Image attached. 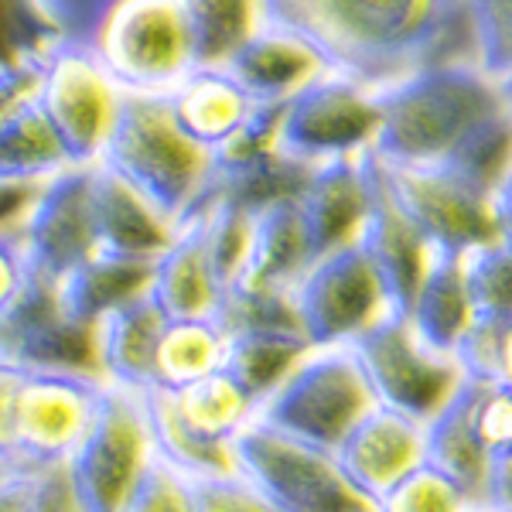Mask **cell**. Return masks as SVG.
<instances>
[{"label": "cell", "instance_id": "40", "mask_svg": "<svg viewBox=\"0 0 512 512\" xmlns=\"http://www.w3.org/2000/svg\"><path fill=\"white\" fill-rule=\"evenodd\" d=\"M24 376H28V362L18 359L11 349L0 345V461H4L7 468H11L14 417H18Z\"/></svg>", "mask_w": 512, "mask_h": 512}, {"label": "cell", "instance_id": "34", "mask_svg": "<svg viewBox=\"0 0 512 512\" xmlns=\"http://www.w3.org/2000/svg\"><path fill=\"white\" fill-rule=\"evenodd\" d=\"M376 512H475L472 499L424 461L373 506Z\"/></svg>", "mask_w": 512, "mask_h": 512}, {"label": "cell", "instance_id": "15", "mask_svg": "<svg viewBox=\"0 0 512 512\" xmlns=\"http://www.w3.org/2000/svg\"><path fill=\"white\" fill-rule=\"evenodd\" d=\"M362 171H366V185H369V209L355 243L366 253L390 311L407 315L434 250L424 243V236L414 229V222L403 216V209L396 205L390 185H386L383 164H379L373 151L362 154Z\"/></svg>", "mask_w": 512, "mask_h": 512}, {"label": "cell", "instance_id": "42", "mask_svg": "<svg viewBox=\"0 0 512 512\" xmlns=\"http://www.w3.org/2000/svg\"><path fill=\"white\" fill-rule=\"evenodd\" d=\"M482 512H512V451L495 454L489 461Z\"/></svg>", "mask_w": 512, "mask_h": 512}, {"label": "cell", "instance_id": "43", "mask_svg": "<svg viewBox=\"0 0 512 512\" xmlns=\"http://www.w3.org/2000/svg\"><path fill=\"white\" fill-rule=\"evenodd\" d=\"M492 216H495V239L512 250V164L492 192Z\"/></svg>", "mask_w": 512, "mask_h": 512}, {"label": "cell", "instance_id": "9", "mask_svg": "<svg viewBox=\"0 0 512 512\" xmlns=\"http://www.w3.org/2000/svg\"><path fill=\"white\" fill-rule=\"evenodd\" d=\"M106 386L89 373H62V369L28 366L14 417L11 468L28 475L62 472L72 451L93 427L103 407Z\"/></svg>", "mask_w": 512, "mask_h": 512}, {"label": "cell", "instance_id": "44", "mask_svg": "<svg viewBox=\"0 0 512 512\" xmlns=\"http://www.w3.org/2000/svg\"><path fill=\"white\" fill-rule=\"evenodd\" d=\"M38 76H41V69L38 72H11V76H0V120H4L7 113L21 103V99H28L31 93H35Z\"/></svg>", "mask_w": 512, "mask_h": 512}, {"label": "cell", "instance_id": "33", "mask_svg": "<svg viewBox=\"0 0 512 512\" xmlns=\"http://www.w3.org/2000/svg\"><path fill=\"white\" fill-rule=\"evenodd\" d=\"M465 284L472 294L475 321H509L512 318V250L499 239L485 246H475L461 256Z\"/></svg>", "mask_w": 512, "mask_h": 512}, {"label": "cell", "instance_id": "47", "mask_svg": "<svg viewBox=\"0 0 512 512\" xmlns=\"http://www.w3.org/2000/svg\"><path fill=\"white\" fill-rule=\"evenodd\" d=\"M62 512H76V509H62Z\"/></svg>", "mask_w": 512, "mask_h": 512}, {"label": "cell", "instance_id": "18", "mask_svg": "<svg viewBox=\"0 0 512 512\" xmlns=\"http://www.w3.org/2000/svg\"><path fill=\"white\" fill-rule=\"evenodd\" d=\"M89 195H93L96 246L103 253L154 263L181 229L175 219L164 216L158 205L147 202L134 185H127L103 164L89 171Z\"/></svg>", "mask_w": 512, "mask_h": 512}, {"label": "cell", "instance_id": "29", "mask_svg": "<svg viewBox=\"0 0 512 512\" xmlns=\"http://www.w3.org/2000/svg\"><path fill=\"white\" fill-rule=\"evenodd\" d=\"M229 335L219 318L168 321L154 362V393H178L198 379L226 369Z\"/></svg>", "mask_w": 512, "mask_h": 512}, {"label": "cell", "instance_id": "20", "mask_svg": "<svg viewBox=\"0 0 512 512\" xmlns=\"http://www.w3.org/2000/svg\"><path fill=\"white\" fill-rule=\"evenodd\" d=\"M229 79L253 99L256 106H284L308 82L325 76V62L311 45L277 24H263L243 48L222 65Z\"/></svg>", "mask_w": 512, "mask_h": 512}, {"label": "cell", "instance_id": "45", "mask_svg": "<svg viewBox=\"0 0 512 512\" xmlns=\"http://www.w3.org/2000/svg\"><path fill=\"white\" fill-rule=\"evenodd\" d=\"M502 89H506V103H509V113H512V79L502 82Z\"/></svg>", "mask_w": 512, "mask_h": 512}, {"label": "cell", "instance_id": "21", "mask_svg": "<svg viewBox=\"0 0 512 512\" xmlns=\"http://www.w3.org/2000/svg\"><path fill=\"white\" fill-rule=\"evenodd\" d=\"M147 294H151V301L164 311L168 321L219 318L226 287L219 284L209 253H205L198 216L181 222L171 246L154 260Z\"/></svg>", "mask_w": 512, "mask_h": 512}, {"label": "cell", "instance_id": "39", "mask_svg": "<svg viewBox=\"0 0 512 512\" xmlns=\"http://www.w3.org/2000/svg\"><path fill=\"white\" fill-rule=\"evenodd\" d=\"M123 512H198L192 482L168 465H154Z\"/></svg>", "mask_w": 512, "mask_h": 512}, {"label": "cell", "instance_id": "38", "mask_svg": "<svg viewBox=\"0 0 512 512\" xmlns=\"http://www.w3.org/2000/svg\"><path fill=\"white\" fill-rule=\"evenodd\" d=\"M198 512H280L243 472H219L188 478Z\"/></svg>", "mask_w": 512, "mask_h": 512}, {"label": "cell", "instance_id": "24", "mask_svg": "<svg viewBox=\"0 0 512 512\" xmlns=\"http://www.w3.org/2000/svg\"><path fill=\"white\" fill-rule=\"evenodd\" d=\"M168 106L188 137L216 154L229 137L253 117L256 103L222 69H195L175 93H168Z\"/></svg>", "mask_w": 512, "mask_h": 512}, {"label": "cell", "instance_id": "41", "mask_svg": "<svg viewBox=\"0 0 512 512\" xmlns=\"http://www.w3.org/2000/svg\"><path fill=\"white\" fill-rule=\"evenodd\" d=\"M31 280V263L24 256L18 233H0V325L18 308L24 287Z\"/></svg>", "mask_w": 512, "mask_h": 512}, {"label": "cell", "instance_id": "17", "mask_svg": "<svg viewBox=\"0 0 512 512\" xmlns=\"http://www.w3.org/2000/svg\"><path fill=\"white\" fill-rule=\"evenodd\" d=\"M294 205L315 260L355 243L369 209V185L366 171H362V154L345 161L315 164L308 171V178H304L301 192L294 195Z\"/></svg>", "mask_w": 512, "mask_h": 512}, {"label": "cell", "instance_id": "19", "mask_svg": "<svg viewBox=\"0 0 512 512\" xmlns=\"http://www.w3.org/2000/svg\"><path fill=\"white\" fill-rule=\"evenodd\" d=\"M164 311L140 294L96 321V376L106 390L154 393V362L164 335Z\"/></svg>", "mask_w": 512, "mask_h": 512}, {"label": "cell", "instance_id": "28", "mask_svg": "<svg viewBox=\"0 0 512 512\" xmlns=\"http://www.w3.org/2000/svg\"><path fill=\"white\" fill-rule=\"evenodd\" d=\"M226 373L263 403L287 379V373L315 345L294 328H250V332H226Z\"/></svg>", "mask_w": 512, "mask_h": 512}, {"label": "cell", "instance_id": "8", "mask_svg": "<svg viewBox=\"0 0 512 512\" xmlns=\"http://www.w3.org/2000/svg\"><path fill=\"white\" fill-rule=\"evenodd\" d=\"M349 349L379 407L420 424H427L465 383L458 359L431 349L400 311H386Z\"/></svg>", "mask_w": 512, "mask_h": 512}, {"label": "cell", "instance_id": "12", "mask_svg": "<svg viewBox=\"0 0 512 512\" xmlns=\"http://www.w3.org/2000/svg\"><path fill=\"white\" fill-rule=\"evenodd\" d=\"M383 164L386 185L434 253L465 256L495 239L492 192L441 161Z\"/></svg>", "mask_w": 512, "mask_h": 512}, {"label": "cell", "instance_id": "7", "mask_svg": "<svg viewBox=\"0 0 512 512\" xmlns=\"http://www.w3.org/2000/svg\"><path fill=\"white\" fill-rule=\"evenodd\" d=\"M236 472L267 495L280 512H376L349 485L335 451L291 437L256 417L233 444Z\"/></svg>", "mask_w": 512, "mask_h": 512}, {"label": "cell", "instance_id": "30", "mask_svg": "<svg viewBox=\"0 0 512 512\" xmlns=\"http://www.w3.org/2000/svg\"><path fill=\"white\" fill-rule=\"evenodd\" d=\"M192 31L198 69H222L267 24L263 0H178Z\"/></svg>", "mask_w": 512, "mask_h": 512}, {"label": "cell", "instance_id": "46", "mask_svg": "<svg viewBox=\"0 0 512 512\" xmlns=\"http://www.w3.org/2000/svg\"><path fill=\"white\" fill-rule=\"evenodd\" d=\"M11 472H14V468H7L4 461H0V478H7V475H11Z\"/></svg>", "mask_w": 512, "mask_h": 512}, {"label": "cell", "instance_id": "23", "mask_svg": "<svg viewBox=\"0 0 512 512\" xmlns=\"http://www.w3.org/2000/svg\"><path fill=\"white\" fill-rule=\"evenodd\" d=\"M407 318L414 325V332L431 349L444 355H454L461 349V342H465L475 325V308L465 284L461 256H448V253L431 256L427 274L420 280L414 301H410Z\"/></svg>", "mask_w": 512, "mask_h": 512}, {"label": "cell", "instance_id": "25", "mask_svg": "<svg viewBox=\"0 0 512 512\" xmlns=\"http://www.w3.org/2000/svg\"><path fill=\"white\" fill-rule=\"evenodd\" d=\"M424 461L448 475L461 492L472 499L475 512L485 506V478H489V454L478 444L468 417V390L465 383L424 424Z\"/></svg>", "mask_w": 512, "mask_h": 512}, {"label": "cell", "instance_id": "26", "mask_svg": "<svg viewBox=\"0 0 512 512\" xmlns=\"http://www.w3.org/2000/svg\"><path fill=\"white\" fill-rule=\"evenodd\" d=\"M38 93V89H35ZM31 93L0 120V181L45 185L72 168L59 134Z\"/></svg>", "mask_w": 512, "mask_h": 512}, {"label": "cell", "instance_id": "5", "mask_svg": "<svg viewBox=\"0 0 512 512\" xmlns=\"http://www.w3.org/2000/svg\"><path fill=\"white\" fill-rule=\"evenodd\" d=\"M158 465L147 396L106 390L93 427L65 465L76 512H123Z\"/></svg>", "mask_w": 512, "mask_h": 512}, {"label": "cell", "instance_id": "22", "mask_svg": "<svg viewBox=\"0 0 512 512\" xmlns=\"http://www.w3.org/2000/svg\"><path fill=\"white\" fill-rule=\"evenodd\" d=\"M311 246L304 236L301 216L294 198H280L263 205L253 219V243L246 256L243 277L233 287H253V291H291L297 277L311 267ZM229 287V291H233Z\"/></svg>", "mask_w": 512, "mask_h": 512}, {"label": "cell", "instance_id": "35", "mask_svg": "<svg viewBox=\"0 0 512 512\" xmlns=\"http://www.w3.org/2000/svg\"><path fill=\"white\" fill-rule=\"evenodd\" d=\"M461 373L468 379L506 386L512 393V318L509 321H475L461 349L454 352Z\"/></svg>", "mask_w": 512, "mask_h": 512}, {"label": "cell", "instance_id": "16", "mask_svg": "<svg viewBox=\"0 0 512 512\" xmlns=\"http://www.w3.org/2000/svg\"><path fill=\"white\" fill-rule=\"evenodd\" d=\"M335 461L352 489L376 506L396 482L424 465V424L376 403L335 448Z\"/></svg>", "mask_w": 512, "mask_h": 512}, {"label": "cell", "instance_id": "37", "mask_svg": "<svg viewBox=\"0 0 512 512\" xmlns=\"http://www.w3.org/2000/svg\"><path fill=\"white\" fill-rule=\"evenodd\" d=\"M76 509L62 472H45V475H28V472H11L0 478V512H62Z\"/></svg>", "mask_w": 512, "mask_h": 512}, {"label": "cell", "instance_id": "13", "mask_svg": "<svg viewBox=\"0 0 512 512\" xmlns=\"http://www.w3.org/2000/svg\"><path fill=\"white\" fill-rule=\"evenodd\" d=\"M291 301L297 325L315 349L352 345L390 311L359 243L311 260V267L291 287Z\"/></svg>", "mask_w": 512, "mask_h": 512}, {"label": "cell", "instance_id": "3", "mask_svg": "<svg viewBox=\"0 0 512 512\" xmlns=\"http://www.w3.org/2000/svg\"><path fill=\"white\" fill-rule=\"evenodd\" d=\"M99 164L178 226L216 192V158L181 130L168 96H123L117 130Z\"/></svg>", "mask_w": 512, "mask_h": 512}, {"label": "cell", "instance_id": "1", "mask_svg": "<svg viewBox=\"0 0 512 512\" xmlns=\"http://www.w3.org/2000/svg\"><path fill=\"white\" fill-rule=\"evenodd\" d=\"M270 24L369 89L434 62L472 59L468 0H263Z\"/></svg>", "mask_w": 512, "mask_h": 512}, {"label": "cell", "instance_id": "14", "mask_svg": "<svg viewBox=\"0 0 512 512\" xmlns=\"http://www.w3.org/2000/svg\"><path fill=\"white\" fill-rule=\"evenodd\" d=\"M89 171L93 168H69L38 188L35 202H31L18 229L31 274L65 280L99 250Z\"/></svg>", "mask_w": 512, "mask_h": 512}, {"label": "cell", "instance_id": "36", "mask_svg": "<svg viewBox=\"0 0 512 512\" xmlns=\"http://www.w3.org/2000/svg\"><path fill=\"white\" fill-rule=\"evenodd\" d=\"M468 417H472V431L478 444L485 448L489 458L512 451V393L506 386L482 383V379H468Z\"/></svg>", "mask_w": 512, "mask_h": 512}, {"label": "cell", "instance_id": "32", "mask_svg": "<svg viewBox=\"0 0 512 512\" xmlns=\"http://www.w3.org/2000/svg\"><path fill=\"white\" fill-rule=\"evenodd\" d=\"M441 164H448V168H454L458 175H465L468 181L482 185L485 192H495V185H499L502 175H506L509 164H512V113H509V106L485 123H478L472 134L461 140Z\"/></svg>", "mask_w": 512, "mask_h": 512}, {"label": "cell", "instance_id": "2", "mask_svg": "<svg viewBox=\"0 0 512 512\" xmlns=\"http://www.w3.org/2000/svg\"><path fill=\"white\" fill-rule=\"evenodd\" d=\"M506 106L502 82L472 59L424 65L376 89L379 127L369 151L386 164L444 161L478 123Z\"/></svg>", "mask_w": 512, "mask_h": 512}, {"label": "cell", "instance_id": "31", "mask_svg": "<svg viewBox=\"0 0 512 512\" xmlns=\"http://www.w3.org/2000/svg\"><path fill=\"white\" fill-rule=\"evenodd\" d=\"M59 48V24L45 0H0V76L38 72Z\"/></svg>", "mask_w": 512, "mask_h": 512}, {"label": "cell", "instance_id": "11", "mask_svg": "<svg viewBox=\"0 0 512 512\" xmlns=\"http://www.w3.org/2000/svg\"><path fill=\"white\" fill-rule=\"evenodd\" d=\"M38 106L59 134L72 168H96L123 110V89L93 48H55L41 65Z\"/></svg>", "mask_w": 512, "mask_h": 512}, {"label": "cell", "instance_id": "10", "mask_svg": "<svg viewBox=\"0 0 512 512\" xmlns=\"http://www.w3.org/2000/svg\"><path fill=\"white\" fill-rule=\"evenodd\" d=\"M376 127V89L325 72L280 106L277 151L304 168L359 158L373 147Z\"/></svg>", "mask_w": 512, "mask_h": 512}, {"label": "cell", "instance_id": "4", "mask_svg": "<svg viewBox=\"0 0 512 512\" xmlns=\"http://www.w3.org/2000/svg\"><path fill=\"white\" fill-rule=\"evenodd\" d=\"M93 52L123 96H168L198 69L178 0H113Z\"/></svg>", "mask_w": 512, "mask_h": 512}, {"label": "cell", "instance_id": "6", "mask_svg": "<svg viewBox=\"0 0 512 512\" xmlns=\"http://www.w3.org/2000/svg\"><path fill=\"white\" fill-rule=\"evenodd\" d=\"M373 407V390L352 349L328 345L304 355L284 383L260 403L256 417L315 448L335 451Z\"/></svg>", "mask_w": 512, "mask_h": 512}, {"label": "cell", "instance_id": "27", "mask_svg": "<svg viewBox=\"0 0 512 512\" xmlns=\"http://www.w3.org/2000/svg\"><path fill=\"white\" fill-rule=\"evenodd\" d=\"M151 270H154V263H147V260H130V256L96 250L82 267L72 270L65 280H59L62 304L72 318L86 321V325H96L103 315L117 311L120 304L147 294V287H151Z\"/></svg>", "mask_w": 512, "mask_h": 512}]
</instances>
